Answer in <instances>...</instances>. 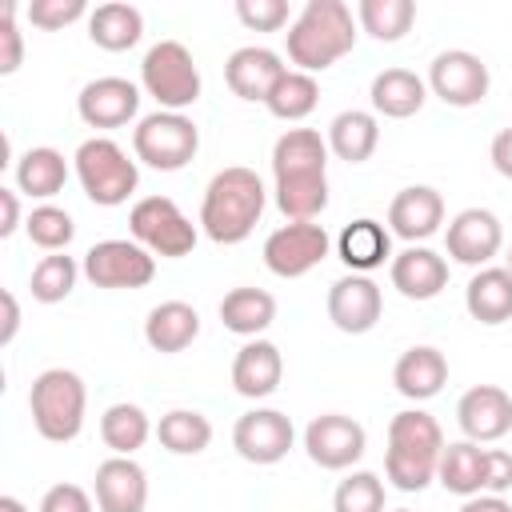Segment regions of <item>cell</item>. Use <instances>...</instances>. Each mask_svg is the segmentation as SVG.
<instances>
[{"mask_svg":"<svg viewBox=\"0 0 512 512\" xmlns=\"http://www.w3.org/2000/svg\"><path fill=\"white\" fill-rule=\"evenodd\" d=\"M488 156H492V168H496L504 180H512V128H504V132L492 136Z\"/></svg>","mask_w":512,"mask_h":512,"instance_id":"obj_46","label":"cell"},{"mask_svg":"<svg viewBox=\"0 0 512 512\" xmlns=\"http://www.w3.org/2000/svg\"><path fill=\"white\" fill-rule=\"evenodd\" d=\"M316 104H320V84H316V76L296 72V68H288V72L276 80V88L268 92V100H264V108H268L276 120H288V124L312 116Z\"/></svg>","mask_w":512,"mask_h":512,"instance_id":"obj_36","label":"cell"},{"mask_svg":"<svg viewBox=\"0 0 512 512\" xmlns=\"http://www.w3.org/2000/svg\"><path fill=\"white\" fill-rule=\"evenodd\" d=\"M488 84H492L488 64L468 48L436 52L432 64H428V88L448 108H476L488 96Z\"/></svg>","mask_w":512,"mask_h":512,"instance_id":"obj_12","label":"cell"},{"mask_svg":"<svg viewBox=\"0 0 512 512\" xmlns=\"http://www.w3.org/2000/svg\"><path fill=\"white\" fill-rule=\"evenodd\" d=\"M436 480H440L452 496H464V500H468V496H480V492H484V448L472 444V440L444 444Z\"/></svg>","mask_w":512,"mask_h":512,"instance_id":"obj_33","label":"cell"},{"mask_svg":"<svg viewBox=\"0 0 512 512\" xmlns=\"http://www.w3.org/2000/svg\"><path fill=\"white\" fill-rule=\"evenodd\" d=\"M72 164H76V180H80L84 196H88L92 204H100V208L124 204V200L136 192V184H140L136 160H132L116 140H108V136H88V140L76 148Z\"/></svg>","mask_w":512,"mask_h":512,"instance_id":"obj_6","label":"cell"},{"mask_svg":"<svg viewBox=\"0 0 512 512\" xmlns=\"http://www.w3.org/2000/svg\"><path fill=\"white\" fill-rule=\"evenodd\" d=\"M368 100H372V112L376 116H388V120H408L424 108L428 100V80H420L416 72L408 68H384L372 76V88H368Z\"/></svg>","mask_w":512,"mask_h":512,"instance_id":"obj_25","label":"cell"},{"mask_svg":"<svg viewBox=\"0 0 512 512\" xmlns=\"http://www.w3.org/2000/svg\"><path fill=\"white\" fill-rule=\"evenodd\" d=\"M0 512H28V508L16 496H0Z\"/></svg>","mask_w":512,"mask_h":512,"instance_id":"obj_50","label":"cell"},{"mask_svg":"<svg viewBox=\"0 0 512 512\" xmlns=\"http://www.w3.org/2000/svg\"><path fill=\"white\" fill-rule=\"evenodd\" d=\"M332 252V236L316 220H288L264 240V264L280 280H300Z\"/></svg>","mask_w":512,"mask_h":512,"instance_id":"obj_10","label":"cell"},{"mask_svg":"<svg viewBox=\"0 0 512 512\" xmlns=\"http://www.w3.org/2000/svg\"><path fill=\"white\" fill-rule=\"evenodd\" d=\"M500 244H504V228H500L496 212H488V208H464L448 220L444 248L456 264L488 268V260L500 252Z\"/></svg>","mask_w":512,"mask_h":512,"instance_id":"obj_16","label":"cell"},{"mask_svg":"<svg viewBox=\"0 0 512 512\" xmlns=\"http://www.w3.org/2000/svg\"><path fill=\"white\" fill-rule=\"evenodd\" d=\"M96 508L100 512H144L148 504V472L132 456H108L96 464Z\"/></svg>","mask_w":512,"mask_h":512,"instance_id":"obj_19","label":"cell"},{"mask_svg":"<svg viewBox=\"0 0 512 512\" xmlns=\"http://www.w3.org/2000/svg\"><path fill=\"white\" fill-rule=\"evenodd\" d=\"M288 68H284V60L272 52V48H264V44H244V48H236L228 60H224V80H228V88H232V96H240V100H268V92L276 88V80L284 76Z\"/></svg>","mask_w":512,"mask_h":512,"instance_id":"obj_21","label":"cell"},{"mask_svg":"<svg viewBox=\"0 0 512 512\" xmlns=\"http://www.w3.org/2000/svg\"><path fill=\"white\" fill-rule=\"evenodd\" d=\"M40 512H92V496L80 484H52L40 500Z\"/></svg>","mask_w":512,"mask_h":512,"instance_id":"obj_44","label":"cell"},{"mask_svg":"<svg viewBox=\"0 0 512 512\" xmlns=\"http://www.w3.org/2000/svg\"><path fill=\"white\" fill-rule=\"evenodd\" d=\"M440 224H444V196L432 184H408L388 204V232H396L408 244L436 236Z\"/></svg>","mask_w":512,"mask_h":512,"instance_id":"obj_20","label":"cell"},{"mask_svg":"<svg viewBox=\"0 0 512 512\" xmlns=\"http://www.w3.org/2000/svg\"><path fill=\"white\" fill-rule=\"evenodd\" d=\"M336 256L348 264V272L368 276L372 268H380L384 260H392V232L380 220L360 216V220L344 224V232L336 236Z\"/></svg>","mask_w":512,"mask_h":512,"instance_id":"obj_26","label":"cell"},{"mask_svg":"<svg viewBox=\"0 0 512 512\" xmlns=\"http://www.w3.org/2000/svg\"><path fill=\"white\" fill-rule=\"evenodd\" d=\"M332 512H388L384 508V480L376 472H352L332 492Z\"/></svg>","mask_w":512,"mask_h":512,"instance_id":"obj_40","label":"cell"},{"mask_svg":"<svg viewBox=\"0 0 512 512\" xmlns=\"http://www.w3.org/2000/svg\"><path fill=\"white\" fill-rule=\"evenodd\" d=\"M64 184H68V160L56 148L40 144L16 160V192L32 200H52L56 192H64Z\"/></svg>","mask_w":512,"mask_h":512,"instance_id":"obj_31","label":"cell"},{"mask_svg":"<svg viewBox=\"0 0 512 512\" xmlns=\"http://www.w3.org/2000/svg\"><path fill=\"white\" fill-rule=\"evenodd\" d=\"M356 20L372 40L396 44L416 20V4L412 0H360L356 4Z\"/></svg>","mask_w":512,"mask_h":512,"instance_id":"obj_37","label":"cell"},{"mask_svg":"<svg viewBox=\"0 0 512 512\" xmlns=\"http://www.w3.org/2000/svg\"><path fill=\"white\" fill-rule=\"evenodd\" d=\"M464 308L472 320H480L488 328L512 320V272L496 268V264L476 268V276L464 288Z\"/></svg>","mask_w":512,"mask_h":512,"instance_id":"obj_29","label":"cell"},{"mask_svg":"<svg viewBox=\"0 0 512 512\" xmlns=\"http://www.w3.org/2000/svg\"><path fill=\"white\" fill-rule=\"evenodd\" d=\"M292 440L296 428L280 408H252L232 424V448L248 464H280Z\"/></svg>","mask_w":512,"mask_h":512,"instance_id":"obj_14","label":"cell"},{"mask_svg":"<svg viewBox=\"0 0 512 512\" xmlns=\"http://www.w3.org/2000/svg\"><path fill=\"white\" fill-rule=\"evenodd\" d=\"M76 112L88 128H124L140 112V88L124 76H96L80 88Z\"/></svg>","mask_w":512,"mask_h":512,"instance_id":"obj_17","label":"cell"},{"mask_svg":"<svg viewBox=\"0 0 512 512\" xmlns=\"http://www.w3.org/2000/svg\"><path fill=\"white\" fill-rule=\"evenodd\" d=\"M388 276L404 300H432L448 288V260L424 244H408L404 252L392 256Z\"/></svg>","mask_w":512,"mask_h":512,"instance_id":"obj_22","label":"cell"},{"mask_svg":"<svg viewBox=\"0 0 512 512\" xmlns=\"http://www.w3.org/2000/svg\"><path fill=\"white\" fill-rule=\"evenodd\" d=\"M156 440L172 456H200L212 444V420L204 412H196V408H172V412L160 416Z\"/></svg>","mask_w":512,"mask_h":512,"instance_id":"obj_34","label":"cell"},{"mask_svg":"<svg viewBox=\"0 0 512 512\" xmlns=\"http://www.w3.org/2000/svg\"><path fill=\"white\" fill-rule=\"evenodd\" d=\"M76 276H80V264H76L72 256L48 252V256L32 268V280H28L32 300H40V304H60V300H68L72 288H76Z\"/></svg>","mask_w":512,"mask_h":512,"instance_id":"obj_38","label":"cell"},{"mask_svg":"<svg viewBox=\"0 0 512 512\" xmlns=\"http://www.w3.org/2000/svg\"><path fill=\"white\" fill-rule=\"evenodd\" d=\"M24 64V36L16 28V4H0V76H12Z\"/></svg>","mask_w":512,"mask_h":512,"instance_id":"obj_43","label":"cell"},{"mask_svg":"<svg viewBox=\"0 0 512 512\" xmlns=\"http://www.w3.org/2000/svg\"><path fill=\"white\" fill-rule=\"evenodd\" d=\"M388 512H412V508H388Z\"/></svg>","mask_w":512,"mask_h":512,"instance_id":"obj_52","label":"cell"},{"mask_svg":"<svg viewBox=\"0 0 512 512\" xmlns=\"http://www.w3.org/2000/svg\"><path fill=\"white\" fill-rule=\"evenodd\" d=\"M328 152L336 160H348V164H364L376 144H380V120L376 112H364V108H344L332 116L328 124Z\"/></svg>","mask_w":512,"mask_h":512,"instance_id":"obj_27","label":"cell"},{"mask_svg":"<svg viewBox=\"0 0 512 512\" xmlns=\"http://www.w3.org/2000/svg\"><path fill=\"white\" fill-rule=\"evenodd\" d=\"M132 152L136 164H148L156 172H180L200 152V128L184 112H148L132 128Z\"/></svg>","mask_w":512,"mask_h":512,"instance_id":"obj_8","label":"cell"},{"mask_svg":"<svg viewBox=\"0 0 512 512\" xmlns=\"http://www.w3.org/2000/svg\"><path fill=\"white\" fill-rule=\"evenodd\" d=\"M128 232L140 248L164 260H180L196 248V224L180 212L172 196H144L128 212Z\"/></svg>","mask_w":512,"mask_h":512,"instance_id":"obj_9","label":"cell"},{"mask_svg":"<svg viewBox=\"0 0 512 512\" xmlns=\"http://www.w3.org/2000/svg\"><path fill=\"white\" fill-rule=\"evenodd\" d=\"M444 452V432L436 416L424 408H404L388 420V452H384V476L400 492H424L436 480Z\"/></svg>","mask_w":512,"mask_h":512,"instance_id":"obj_4","label":"cell"},{"mask_svg":"<svg viewBox=\"0 0 512 512\" xmlns=\"http://www.w3.org/2000/svg\"><path fill=\"white\" fill-rule=\"evenodd\" d=\"M236 16L252 32H280L292 12L284 0H236Z\"/></svg>","mask_w":512,"mask_h":512,"instance_id":"obj_42","label":"cell"},{"mask_svg":"<svg viewBox=\"0 0 512 512\" xmlns=\"http://www.w3.org/2000/svg\"><path fill=\"white\" fill-rule=\"evenodd\" d=\"M276 208L288 220H316L328 208V140L316 128H288L272 144Z\"/></svg>","mask_w":512,"mask_h":512,"instance_id":"obj_1","label":"cell"},{"mask_svg":"<svg viewBox=\"0 0 512 512\" xmlns=\"http://www.w3.org/2000/svg\"><path fill=\"white\" fill-rule=\"evenodd\" d=\"M0 300H4V328H0V348H8L12 340H16V328H20V304H16V296L4 288L0 292Z\"/></svg>","mask_w":512,"mask_h":512,"instance_id":"obj_48","label":"cell"},{"mask_svg":"<svg viewBox=\"0 0 512 512\" xmlns=\"http://www.w3.org/2000/svg\"><path fill=\"white\" fill-rule=\"evenodd\" d=\"M88 388L72 368H44L28 388V412L44 440L68 444L84 428Z\"/></svg>","mask_w":512,"mask_h":512,"instance_id":"obj_5","label":"cell"},{"mask_svg":"<svg viewBox=\"0 0 512 512\" xmlns=\"http://www.w3.org/2000/svg\"><path fill=\"white\" fill-rule=\"evenodd\" d=\"M148 436H152V420H148V412L140 404L120 400V404L104 408V416H100V440L112 448V456H132L136 448L148 444Z\"/></svg>","mask_w":512,"mask_h":512,"instance_id":"obj_35","label":"cell"},{"mask_svg":"<svg viewBox=\"0 0 512 512\" xmlns=\"http://www.w3.org/2000/svg\"><path fill=\"white\" fill-rule=\"evenodd\" d=\"M28 24L32 28H44V32H56V28H68L72 20L88 16V4L84 0H32L24 8Z\"/></svg>","mask_w":512,"mask_h":512,"instance_id":"obj_41","label":"cell"},{"mask_svg":"<svg viewBox=\"0 0 512 512\" xmlns=\"http://www.w3.org/2000/svg\"><path fill=\"white\" fill-rule=\"evenodd\" d=\"M144 36V16L136 4L112 0L88 12V40L104 52H128L132 44H140Z\"/></svg>","mask_w":512,"mask_h":512,"instance_id":"obj_30","label":"cell"},{"mask_svg":"<svg viewBox=\"0 0 512 512\" xmlns=\"http://www.w3.org/2000/svg\"><path fill=\"white\" fill-rule=\"evenodd\" d=\"M392 384L400 396L408 400H432L444 384H448V360L440 348L432 344H412L408 352H400L396 368H392Z\"/></svg>","mask_w":512,"mask_h":512,"instance_id":"obj_24","label":"cell"},{"mask_svg":"<svg viewBox=\"0 0 512 512\" xmlns=\"http://www.w3.org/2000/svg\"><path fill=\"white\" fill-rule=\"evenodd\" d=\"M140 88L164 108V112H184L200 100V68L192 52L180 40H156L144 60H140Z\"/></svg>","mask_w":512,"mask_h":512,"instance_id":"obj_7","label":"cell"},{"mask_svg":"<svg viewBox=\"0 0 512 512\" xmlns=\"http://www.w3.org/2000/svg\"><path fill=\"white\" fill-rule=\"evenodd\" d=\"M352 44H356V20L344 0H308L284 32L288 60L296 64V72L308 76L332 68L340 56L352 52Z\"/></svg>","mask_w":512,"mask_h":512,"instance_id":"obj_3","label":"cell"},{"mask_svg":"<svg viewBox=\"0 0 512 512\" xmlns=\"http://www.w3.org/2000/svg\"><path fill=\"white\" fill-rule=\"evenodd\" d=\"M24 232H28V240H32L36 248H44V252H64V248L72 244V236H76V220H72L64 208H56V204H36V208L28 212V220H24Z\"/></svg>","mask_w":512,"mask_h":512,"instance_id":"obj_39","label":"cell"},{"mask_svg":"<svg viewBox=\"0 0 512 512\" xmlns=\"http://www.w3.org/2000/svg\"><path fill=\"white\" fill-rule=\"evenodd\" d=\"M504 268H508V272H512V248H508V256H504Z\"/></svg>","mask_w":512,"mask_h":512,"instance_id":"obj_51","label":"cell"},{"mask_svg":"<svg viewBox=\"0 0 512 512\" xmlns=\"http://www.w3.org/2000/svg\"><path fill=\"white\" fill-rule=\"evenodd\" d=\"M264 204H268V192H264V180L252 168H244V164L220 168L204 188L200 228L212 244H240L260 224Z\"/></svg>","mask_w":512,"mask_h":512,"instance_id":"obj_2","label":"cell"},{"mask_svg":"<svg viewBox=\"0 0 512 512\" xmlns=\"http://www.w3.org/2000/svg\"><path fill=\"white\" fill-rule=\"evenodd\" d=\"M80 272L96 288H144L156 276V256L136 240H96L84 252Z\"/></svg>","mask_w":512,"mask_h":512,"instance_id":"obj_11","label":"cell"},{"mask_svg":"<svg viewBox=\"0 0 512 512\" xmlns=\"http://www.w3.org/2000/svg\"><path fill=\"white\" fill-rule=\"evenodd\" d=\"M220 320H224L228 332L256 340L276 320V296L264 292V288H248V284L244 288H232L220 300Z\"/></svg>","mask_w":512,"mask_h":512,"instance_id":"obj_32","label":"cell"},{"mask_svg":"<svg viewBox=\"0 0 512 512\" xmlns=\"http://www.w3.org/2000/svg\"><path fill=\"white\" fill-rule=\"evenodd\" d=\"M384 312V292L372 276H360V272H348L340 280H332L328 288V320L348 332V336H364L376 328Z\"/></svg>","mask_w":512,"mask_h":512,"instance_id":"obj_15","label":"cell"},{"mask_svg":"<svg viewBox=\"0 0 512 512\" xmlns=\"http://www.w3.org/2000/svg\"><path fill=\"white\" fill-rule=\"evenodd\" d=\"M368 448V432L360 420L344 416V412H324V416H312L308 428H304V452L316 468H328V472H344L352 468Z\"/></svg>","mask_w":512,"mask_h":512,"instance_id":"obj_13","label":"cell"},{"mask_svg":"<svg viewBox=\"0 0 512 512\" xmlns=\"http://www.w3.org/2000/svg\"><path fill=\"white\" fill-rule=\"evenodd\" d=\"M196 336H200V312H196L192 304H184V300H164V304H156V308L148 312V320H144V340H148V348H156V352H164V356L184 352Z\"/></svg>","mask_w":512,"mask_h":512,"instance_id":"obj_28","label":"cell"},{"mask_svg":"<svg viewBox=\"0 0 512 512\" xmlns=\"http://www.w3.org/2000/svg\"><path fill=\"white\" fill-rule=\"evenodd\" d=\"M284 380V356L272 340H248L236 360H232V388L244 396V400H264L280 388Z\"/></svg>","mask_w":512,"mask_h":512,"instance_id":"obj_23","label":"cell"},{"mask_svg":"<svg viewBox=\"0 0 512 512\" xmlns=\"http://www.w3.org/2000/svg\"><path fill=\"white\" fill-rule=\"evenodd\" d=\"M508 488H512V452L484 448V492L504 496Z\"/></svg>","mask_w":512,"mask_h":512,"instance_id":"obj_45","label":"cell"},{"mask_svg":"<svg viewBox=\"0 0 512 512\" xmlns=\"http://www.w3.org/2000/svg\"><path fill=\"white\" fill-rule=\"evenodd\" d=\"M460 512H512V504L504 496H492V492H480V496H468L460 504Z\"/></svg>","mask_w":512,"mask_h":512,"instance_id":"obj_49","label":"cell"},{"mask_svg":"<svg viewBox=\"0 0 512 512\" xmlns=\"http://www.w3.org/2000/svg\"><path fill=\"white\" fill-rule=\"evenodd\" d=\"M456 424H460L464 440H472V444L500 440L512 428V396L500 384H476L460 396Z\"/></svg>","mask_w":512,"mask_h":512,"instance_id":"obj_18","label":"cell"},{"mask_svg":"<svg viewBox=\"0 0 512 512\" xmlns=\"http://www.w3.org/2000/svg\"><path fill=\"white\" fill-rule=\"evenodd\" d=\"M0 212H4V220H0V236L8 240V236L20 228V200H16V188H0Z\"/></svg>","mask_w":512,"mask_h":512,"instance_id":"obj_47","label":"cell"}]
</instances>
